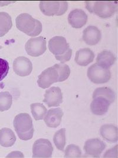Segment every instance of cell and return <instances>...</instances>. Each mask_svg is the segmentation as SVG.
<instances>
[{"label": "cell", "mask_w": 118, "mask_h": 158, "mask_svg": "<svg viewBox=\"0 0 118 158\" xmlns=\"http://www.w3.org/2000/svg\"><path fill=\"white\" fill-rule=\"evenodd\" d=\"M102 37L101 32L95 26H90L83 30V39L88 45L93 46L99 43Z\"/></svg>", "instance_id": "2e32d148"}, {"label": "cell", "mask_w": 118, "mask_h": 158, "mask_svg": "<svg viewBox=\"0 0 118 158\" xmlns=\"http://www.w3.org/2000/svg\"><path fill=\"white\" fill-rule=\"evenodd\" d=\"M96 97H102L108 99L112 103L115 99V92L109 88L101 87L98 88L95 90L93 94V98Z\"/></svg>", "instance_id": "7402d4cb"}, {"label": "cell", "mask_w": 118, "mask_h": 158, "mask_svg": "<svg viewBox=\"0 0 118 158\" xmlns=\"http://www.w3.org/2000/svg\"><path fill=\"white\" fill-rule=\"evenodd\" d=\"M115 60L116 57L112 52L103 50L98 54L96 59V64L103 68L109 69L114 64Z\"/></svg>", "instance_id": "ac0fdd59"}, {"label": "cell", "mask_w": 118, "mask_h": 158, "mask_svg": "<svg viewBox=\"0 0 118 158\" xmlns=\"http://www.w3.org/2000/svg\"><path fill=\"white\" fill-rule=\"evenodd\" d=\"M106 148V144L99 139H91L87 140L84 146L86 153L93 158H99Z\"/></svg>", "instance_id": "7c38bea8"}, {"label": "cell", "mask_w": 118, "mask_h": 158, "mask_svg": "<svg viewBox=\"0 0 118 158\" xmlns=\"http://www.w3.org/2000/svg\"><path fill=\"white\" fill-rule=\"evenodd\" d=\"M59 72L54 66L48 68L38 76L37 84L43 89H45L51 86L53 84L59 82Z\"/></svg>", "instance_id": "9c48e42d"}, {"label": "cell", "mask_w": 118, "mask_h": 158, "mask_svg": "<svg viewBox=\"0 0 118 158\" xmlns=\"http://www.w3.org/2000/svg\"><path fill=\"white\" fill-rule=\"evenodd\" d=\"M15 23L17 29L28 36H38L42 31L41 23L27 13H22L18 15Z\"/></svg>", "instance_id": "7a4b0ae2"}, {"label": "cell", "mask_w": 118, "mask_h": 158, "mask_svg": "<svg viewBox=\"0 0 118 158\" xmlns=\"http://www.w3.org/2000/svg\"><path fill=\"white\" fill-rule=\"evenodd\" d=\"M65 158H79L81 157V152L78 146L69 144L65 150Z\"/></svg>", "instance_id": "4316f807"}, {"label": "cell", "mask_w": 118, "mask_h": 158, "mask_svg": "<svg viewBox=\"0 0 118 158\" xmlns=\"http://www.w3.org/2000/svg\"><path fill=\"white\" fill-rule=\"evenodd\" d=\"M88 21V15L81 9H75L68 16V22L72 27L80 29L83 27Z\"/></svg>", "instance_id": "4fadbf2b"}, {"label": "cell", "mask_w": 118, "mask_h": 158, "mask_svg": "<svg viewBox=\"0 0 118 158\" xmlns=\"http://www.w3.org/2000/svg\"><path fill=\"white\" fill-rule=\"evenodd\" d=\"M11 2H10V1H0V7L7 6L9 4H10Z\"/></svg>", "instance_id": "f546056e"}, {"label": "cell", "mask_w": 118, "mask_h": 158, "mask_svg": "<svg viewBox=\"0 0 118 158\" xmlns=\"http://www.w3.org/2000/svg\"><path fill=\"white\" fill-rule=\"evenodd\" d=\"M16 141V137L14 131L8 128L0 130V145L3 147H11Z\"/></svg>", "instance_id": "ffe728a7"}, {"label": "cell", "mask_w": 118, "mask_h": 158, "mask_svg": "<svg viewBox=\"0 0 118 158\" xmlns=\"http://www.w3.org/2000/svg\"><path fill=\"white\" fill-rule=\"evenodd\" d=\"M53 151V146L49 140L45 139H38L33 146V158H50Z\"/></svg>", "instance_id": "ba28073f"}, {"label": "cell", "mask_w": 118, "mask_h": 158, "mask_svg": "<svg viewBox=\"0 0 118 158\" xmlns=\"http://www.w3.org/2000/svg\"><path fill=\"white\" fill-rule=\"evenodd\" d=\"M31 113L36 120H40L44 118V116L47 112V108L43 104L33 103L30 106Z\"/></svg>", "instance_id": "603a6c76"}, {"label": "cell", "mask_w": 118, "mask_h": 158, "mask_svg": "<svg viewBox=\"0 0 118 158\" xmlns=\"http://www.w3.org/2000/svg\"><path fill=\"white\" fill-rule=\"evenodd\" d=\"M40 9L48 16L63 15L68 9V4L64 1H43L40 2Z\"/></svg>", "instance_id": "5b68a950"}, {"label": "cell", "mask_w": 118, "mask_h": 158, "mask_svg": "<svg viewBox=\"0 0 118 158\" xmlns=\"http://www.w3.org/2000/svg\"><path fill=\"white\" fill-rule=\"evenodd\" d=\"M1 46H0V49H1Z\"/></svg>", "instance_id": "4dcf8cb0"}, {"label": "cell", "mask_w": 118, "mask_h": 158, "mask_svg": "<svg viewBox=\"0 0 118 158\" xmlns=\"http://www.w3.org/2000/svg\"><path fill=\"white\" fill-rule=\"evenodd\" d=\"M88 77L92 82L101 84L106 83L110 80L111 73L109 69L104 68L95 64L88 68Z\"/></svg>", "instance_id": "8992f818"}, {"label": "cell", "mask_w": 118, "mask_h": 158, "mask_svg": "<svg viewBox=\"0 0 118 158\" xmlns=\"http://www.w3.org/2000/svg\"><path fill=\"white\" fill-rule=\"evenodd\" d=\"M93 99L90 104V109L93 114L101 115L106 113L112 104L111 102L102 97H96L93 98Z\"/></svg>", "instance_id": "9a60e30c"}, {"label": "cell", "mask_w": 118, "mask_h": 158, "mask_svg": "<svg viewBox=\"0 0 118 158\" xmlns=\"http://www.w3.org/2000/svg\"><path fill=\"white\" fill-rule=\"evenodd\" d=\"M13 103L11 95L7 91L0 93V111H7L11 108Z\"/></svg>", "instance_id": "d4e9b609"}, {"label": "cell", "mask_w": 118, "mask_h": 158, "mask_svg": "<svg viewBox=\"0 0 118 158\" xmlns=\"http://www.w3.org/2000/svg\"><path fill=\"white\" fill-rule=\"evenodd\" d=\"M85 4L90 13L95 14L102 19L111 17L117 9L116 2L113 1H86Z\"/></svg>", "instance_id": "277c9868"}, {"label": "cell", "mask_w": 118, "mask_h": 158, "mask_svg": "<svg viewBox=\"0 0 118 158\" xmlns=\"http://www.w3.org/2000/svg\"><path fill=\"white\" fill-rule=\"evenodd\" d=\"M53 141L56 148L60 151H64L66 145V129L58 130L54 135Z\"/></svg>", "instance_id": "cb8c5ba5"}, {"label": "cell", "mask_w": 118, "mask_h": 158, "mask_svg": "<svg viewBox=\"0 0 118 158\" xmlns=\"http://www.w3.org/2000/svg\"><path fill=\"white\" fill-rule=\"evenodd\" d=\"M95 58L93 52L88 48H84L78 50L75 56V62L81 66H87L92 63Z\"/></svg>", "instance_id": "e0dca14e"}, {"label": "cell", "mask_w": 118, "mask_h": 158, "mask_svg": "<svg viewBox=\"0 0 118 158\" xmlns=\"http://www.w3.org/2000/svg\"><path fill=\"white\" fill-rule=\"evenodd\" d=\"M9 69L10 66L7 61L0 58V81L7 77Z\"/></svg>", "instance_id": "83f0119b"}, {"label": "cell", "mask_w": 118, "mask_h": 158, "mask_svg": "<svg viewBox=\"0 0 118 158\" xmlns=\"http://www.w3.org/2000/svg\"><path fill=\"white\" fill-rule=\"evenodd\" d=\"M25 49L30 56H39L43 55L47 49L45 39L43 36L31 38L26 44Z\"/></svg>", "instance_id": "52a82bcc"}, {"label": "cell", "mask_w": 118, "mask_h": 158, "mask_svg": "<svg viewBox=\"0 0 118 158\" xmlns=\"http://www.w3.org/2000/svg\"><path fill=\"white\" fill-rule=\"evenodd\" d=\"M15 130L20 139L29 140L33 136L34 127L32 118L27 113H20L14 120Z\"/></svg>", "instance_id": "3957f363"}, {"label": "cell", "mask_w": 118, "mask_h": 158, "mask_svg": "<svg viewBox=\"0 0 118 158\" xmlns=\"http://www.w3.org/2000/svg\"><path fill=\"white\" fill-rule=\"evenodd\" d=\"M13 69L18 76L26 77L32 72L33 65L29 59L24 56H20L14 60Z\"/></svg>", "instance_id": "8fae6325"}, {"label": "cell", "mask_w": 118, "mask_h": 158, "mask_svg": "<svg viewBox=\"0 0 118 158\" xmlns=\"http://www.w3.org/2000/svg\"><path fill=\"white\" fill-rule=\"evenodd\" d=\"M49 49L61 63L69 61L72 57V50L64 37L56 36L52 38L49 42Z\"/></svg>", "instance_id": "6da1fadb"}, {"label": "cell", "mask_w": 118, "mask_h": 158, "mask_svg": "<svg viewBox=\"0 0 118 158\" xmlns=\"http://www.w3.org/2000/svg\"><path fill=\"white\" fill-rule=\"evenodd\" d=\"M63 115V111L61 108L50 109L44 116V122L49 127L57 128L61 123Z\"/></svg>", "instance_id": "5bb4252c"}, {"label": "cell", "mask_w": 118, "mask_h": 158, "mask_svg": "<svg viewBox=\"0 0 118 158\" xmlns=\"http://www.w3.org/2000/svg\"><path fill=\"white\" fill-rule=\"evenodd\" d=\"M43 102L49 107H58L63 102V94L59 87L53 86L46 90Z\"/></svg>", "instance_id": "30bf717a"}, {"label": "cell", "mask_w": 118, "mask_h": 158, "mask_svg": "<svg viewBox=\"0 0 118 158\" xmlns=\"http://www.w3.org/2000/svg\"><path fill=\"white\" fill-rule=\"evenodd\" d=\"M101 136L106 141L113 143L118 141V128L112 124H104L100 129Z\"/></svg>", "instance_id": "d6986e66"}, {"label": "cell", "mask_w": 118, "mask_h": 158, "mask_svg": "<svg viewBox=\"0 0 118 158\" xmlns=\"http://www.w3.org/2000/svg\"><path fill=\"white\" fill-rule=\"evenodd\" d=\"M13 26L11 17L5 12H0V37L5 36Z\"/></svg>", "instance_id": "44dd1931"}, {"label": "cell", "mask_w": 118, "mask_h": 158, "mask_svg": "<svg viewBox=\"0 0 118 158\" xmlns=\"http://www.w3.org/2000/svg\"><path fill=\"white\" fill-rule=\"evenodd\" d=\"M117 145L110 150L107 151L103 156V158H117Z\"/></svg>", "instance_id": "f1b7e54d"}, {"label": "cell", "mask_w": 118, "mask_h": 158, "mask_svg": "<svg viewBox=\"0 0 118 158\" xmlns=\"http://www.w3.org/2000/svg\"><path fill=\"white\" fill-rule=\"evenodd\" d=\"M54 66L56 67L59 72L60 77L59 82H63L69 78L70 74V69L68 65L63 63H60L55 64Z\"/></svg>", "instance_id": "484cf974"}]
</instances>
